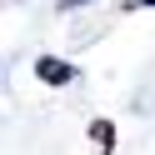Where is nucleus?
Returning a JSON list of instances; mask_svg holds the SVG:
<instances>
[{"mask_svg":"<svg viewBox=\"0 0 155 155\" xmlns=\"http://www.w3.org/2000/svg\"><path fill=\"white\" fill-rule=\"evenodd\" d=\"M135 5H150V10H155V0H135Z\"/></svg>","mask_w":155,"mask_h":155,"instance_id":"3","label":"nucleus"},{"mask_svg":"<svg viewBox=\"0 0 155 155\" xmlns=\"http://www.w3.org/2000/svg\"><path fill=\"white\" fill-rule=\"evenodd\" d=\"M65 5H85V0H65Z\"/></svg>","mask_w":155,"mask_h":155,"instance_id":"4","label":"nucleus"},{"mask_svg":"<svg viewBox=\"0 0 155 155\" xmlns=\"http://www.w3.org/2000/svg\"><path fill=\"white\" fill-rule=\"evenodd\" d=\"M90 140L100 145V150H115V125L110 120H90Z\"/></svg>","mask_w":155,"mask_h":155,"instance_id":"2","label":"nucleus"},{"mask_svg":"<svg viewBox=\"0 0 155 155\" xmlns=\"http://www.w3.org/2000/svg\"><path fill=\"white\" fill-rule=\"evenodd\" d=\"M35 80L40 85H75L80 70H75L70 60H60V55H40V60H35Z\"/></svg>","mask_w":155,"mask_h":155,"instance_id":"1","label":"nucleus"}]
</instances>
